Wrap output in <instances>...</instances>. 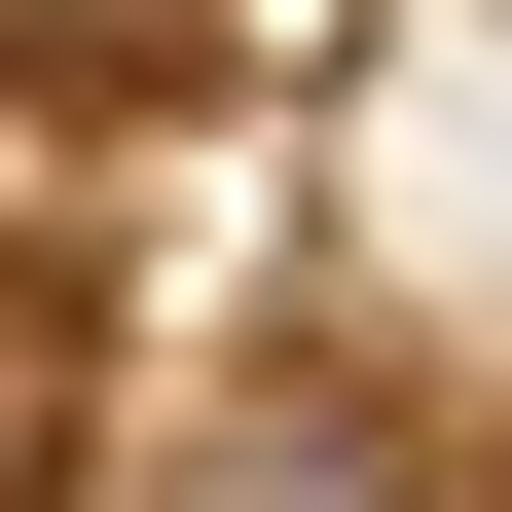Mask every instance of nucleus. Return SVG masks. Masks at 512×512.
<instances>
[{"instance_id": "f257e3e1", "label": "nucleus", "mask_w": 512, "mask_h": 512, "mask_svg": "<svg viewBox=\"0 0 512 512\" xmlns=\"http://www.w3.org/2000/svg\"><path fill=\"white\" fill-rule=\"evenodd\" d=\"M0 366H37V110H0Z\"/></svg>"}]
</instances>
